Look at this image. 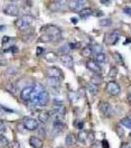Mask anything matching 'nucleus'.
<instances>
[{
  "label": "nucleus",
  "mask_w": 131,
  "mask_h": 148,
  "mask_svg": "<svg viewBox=\"0 0 131 148\" xmlns=\"http://www.w3.org/2000/svg\"><path fill=\"white\" fill-rule=\"evenodd\" d=\"M34 18L30 15H24L21 18H19L18 20H16L15 25L20 31H26L30 27V25L33 23Z\"/></svg>",
  "instance_id": "nucleus-1"
},
{
  "label": "nucleus",
  "mask_w": 131,
  "mask_h": 148,
  "mask_svg": "<svg viewBox=\"0 0 131 148\" xmlns=\"http://www.w3.org/2000/svg\"><path fill=\"white\" fill-rule=\"evenodd\" d=\"M119 38L120 34L118 31H111L104 36V44L108 45V46H113L119 40Z\"/></svg>",
  "instance_id": "nucleus-2"
},
{
  "label": "nucleus",
  "mask_w": 131,
  "mask_h": 148,
  "mask_svg": "<svg viewBox=\"0 0 131 148\" xmlns=\"http://www.w3.org/2000/svg\"><path fill=\"white\" fill-rule=\"evenodd\" d=\"M44 34L49 36L52 40H57L61 37V31L56 26H47L44 28Z\"/></svg>",
  "instance_id": "nucleus-3"
},
{
  "label": "nucleus",
  "mask_w": 131,
  "mask_h": 148,
  "mask_svg": "<svg viewBox=\"0 0 131 148\" xmlns=\"http://www.w3.org/2000/svg\"><path fill=\"white\" fill-rule=\"evenodd\" d=\"M106 92L111 96H117L120 93V86L115 81H109L106 86Z\"/></svg>",
  "instance_id": "nucleus-4"
},
{
  "label": "nucleus",
  "mask_w": 131,
  "mask_h": 148,
  "mask_svg": "<svg viewBox=\"0 0 131 148\" xmlns=\"http://www.w3.org/2000/svg\"><path fill=\"white\" fill-rule=\"evenodd\" d=\"M46 74L47 75V77H52V78H58V79H62L64 77L63 72L61 69H59L56 66H50V67L46 68Z\"/></svg>",
  "instance_id": "nucleus-5"
},
{
  "label": "nucleus",
  "mask_w": 131,
  "mask_h": 148,
  "mask_svg": "<svg viewBox=\"0 0 131 148\" xmlns=\"http://www.w3.org/2000/svg\"><path fill=\"white\" fill-rule=\"evenodd\" d=\"M23 125H24V127H25V130H27L29 131H34L39 127V123H38L37 120H35V119L27 118L24 120Z\"/></svg>",
  "instance_id": "nucleus-6"
},
{
  "label": "nucleus",
  "mask_w": 131,
  "mask_h": 148,
  "mask_svg": "<svg viewBox=\"0 0 131 148\" xmlns=\"http://www.w3.org/2000/svg\"><path fill=\"white\" fill-rule=\"evenodd\" d=\"M99 110L104 116H111V114H113V108H111V104L108 102H100Z\"/></svg>",
  "instance_id": "nucleus-7"
},
{
  "label": "nucleus",
  "mask_w": 131,
  "mask_h": 148,
  "mask_svg": "<svg viewBox=\"0 0 131 148\" xmlns=\"http://www.w3.org/2000/svg\"><path fill=\"white\" fill-rule=\"evenodd\" d=\"M86 2L82 0H71L68 2V7L73 12H80L82 9H84V5Z\"/></svg>",
  "instance_id": "nucleus-8"
},
{
  "label": "nucleus",
  "mask_w": 131,
  "mask_h": 148,
  "mask_svg": "<svg viewBox=\"0 0 131 148\" xmlns=\"http://www.w3.org/2000/svg\"><path fill=\"white\" fill-rule=\"evenodd\" d=\"M61 63L63 64L65 67H67L69 69H73L74 67V59L70 54H65V56H60L59 57Z\"/></svg>",
  "instance_id": "nucleus-9"
},
{
  "label": "nucleus",
  "mask_w": 131,
  "mask_h": 148,
  "mask_svg": "<svg viewBox=\"0 0 131 148\" xmlns=\"http://www.w3.org/2000/svg\"><path fill=\"white\" fill-rule=\"evenodd\" d=\"M63 127H64V123L60 120V118H56L53 121V125H52L51 133H53V135H57L58 133L61 132Z\"/></svg>",
  "instance_id": "nucleus-10"
},
{
  "label": "nucleus",
  "mask_w": 131,
  "mask_h": 148,
  "mask_svg": "<svg viewBox=\"0 0 131 148\" xmlns=\"http://www.w3.org/2000/svg\"><path fill=\"white\" fill-rule=\"evenodd\" d=\"M86 67L96 74H100L102 71V67L100 66V64H98L96 61L92 60V59H90V60H88L86 62Z\"/></svg>",
  "instance_id": "nucleus-11"
},
{
  "label": "nucleus",
  "mask_w": 131,
  "mask_h": 148,
  "mask_svg": "<svg viewBox=\"0 0 131 148\" xmlns=\"http://www.w3.org/2000/svg\"><path fill=\"white\" fill-rule=\"evenodd\" d=\"M33 92H34V86H27V87H25L22 91H21V94H20L21 99L24 100V101L30 100Z\"/></svg>",
  "instance_id": "nucleus-12"
},
{
  "label": "nucleus",
  "mask_w": 131,
  "mask_h": 148,
  "mask_svg": "<svg viewBox=\"0 0 131 148\" xmlns=\"http://www.w3.org/2000/svg\"><path fill=\"white\" fill-rule=\"evenodd\" d=\"M4 13L8 16L15 17V16H18V14H19V8L15 4H8V5L4 8Z\"/></svg>",
  "instance_id": "nucleus-13"
},
{
  "label": "nucleus",
  "mask_w": 131,
  "mask_h": 148,
  "mask_svg": "<svg viewBox=\"0 0 131 148\" xmlns=\"http://www.w3.org/2000/svg\"><path fill=\"white\" fill-rule=\"evenodd\" d=\"M29 143L33 148H42V146H44L42 140L37 136H31L29 138Z\"/></svg>",
  "instance_id": "nucleus-14"
},
{
  "label": "nucleus",
  "mask_w": 131,
  "mask_h": 148,
  "mask_svg": "<svg viewBox=\"0 0 131 148\" xmlns=\"http://www.w3.org/2000/svg\"><path fill=\"white\" fill-rule=\"evenodd\" d=\"M64 3H65L64 1H52L49 3L48 9L52 12H58L63 8Z\"/></svg>",
  "instance_id": "nucleus-15"
},
{
  "label": "nucleus",
  "mask_w": 131,
  "mask_h": 148,
  "mask_svg": "<svg viewBox=\"0 0 131 148\" xmlns=\"http://www.w3.org/2000/svg\"><path fill=\"white\" fill-rule=\"evenodd\" d=\"M49 102V95L46 91L42 92L40 94L39 97V103H38V106H46L47 103Z\"/></svg>",
  "instance_id": "nucleus-16"
},
{
  "label": "nucleus",
  "mask_w": 131,
  "mask_h": 148,
  "mask_svg": "<svg viewBox=\"0 0 131 148\" xmlns=\"http://www.w3.org/2000/svg\"><path fill=\"white\" fill-rule=\"evenodd\" d=\"M58 58H59L58 56L53 51H48L44 54V59H46V61H47V62H49V63L56 62V61L58 60Z\"/></svg>",
  "instance_id": "nucleus-17"
},
{
  "label": "nucleus",
  "mask_w": 131,
  "mask_h": 148,
  "mask_svg": "<svg viewBox=\"0 0 131 148\" xmlns=\"http://www.w3.org/2000/svg\"><path fill=\"white\" fill-rule=\"evenodd\" d=\"M46 83H47V85L50 86L51 88H58L61 84V81H60V79H58V78L47 77Z\"/></svg>",
  "instance_id": "nucleus-18"
},
{
  "label": "nucleus",
  "mask_w": 131,
  "mask_h": 148,
  "mask_svg": "<svg viewBox=\"0 0 131 148\" xmlns=\"http://www.w3.org/2000/svg\"><path fill=\"white\" fill-rule=\"evenodd\" d=\"M49 118H50V116H49V113H47V112L42 111L39 114V121L42 123H47L49 120Z\"/></svg>",
  "instance_id": "nucleus-19"
},
{
  "label": "nucleus",
  "mask_w": 131,
  "mask_h": 148,
  "mask_svg": "<svg viewBox=\"0 0 131 148\" xmlns=\"http://www.w3.org/2000/svg\"><path fill=\"white\" fill-rule=\"evenodd\" d=\"M102 81H103V78L100 74H95L91 77V84L95 85V86H99L102 84Z\"/></svg>",
  "instance_id": "nucleus-20"
},
{
  "label": "nucleus",
  "mask_w": 131,
  "mask_h": 148,
  "mask_svg": "<svg viewBox=\"0 0 131 148\" xmlns=\"http://www.w3.org/2000/svg\"><path fill=\"white\" fill-rule=\"evenodd\" d=\"M92 13H93L92 9L89 8V7H87V8L82 9V10L79 12V15H80V17L82 19H86V18L89 17V16H91Z\"/></svg>",
  "instance_id": "nucleus-21"
},
{
  "label": "nucleus",
  "mask_w": 131,
  "mask_h": 148,
  "mask_svg": "<svg viewBox=\"0 0 131 148\" xmlns=\"http://www.w3.org/2000/svg\"><path fill=\"white\" fill-rule=\"evenodd\" d=\"M87 90L89 91V93L93 96H96V95L99 93V88H98V86H95L91 84V83H89V84L87 85Z\"/></svg>",
  "instance_id": "nucleus-22"
},
{
  "label": "nucleus",
  "mask_w": 131,
  "mask_h": 148,
  "mask_svg": "<svg viewBox=\"0 0 131 148\" xmlns=\"http://www.w3.org/2000/svg\"><path fill=\"white\" fill-rule=\"evenodd\" d=\"M87 137H88V132L85 130H81L79 132H78V135H77V139L78 141L80 142H85L87 140Z\"/></svg>",
  "instance_id": "nucleus-23"
},
{
  "label": "nucleus",
  "mask_w": 131,
  "mask_h": 148,
  "mask_svg": "<svg viewBox=\"0 0 131 148\" xmlns=\"http://www.w3.org/2000/svg\"><path fill=\"white\" fill-rule=\"evenodd\" d=\"M92 52L93 53H96V54H100V53H103V47L99 44H94L91 47Z\"/></svg>",
  "instance_id": "nucleus-24"
},
{
  "label": "nucleus",
  "mask_w": 131,
  "mask_h": 148,
  "mask_svg": "<svg viewBox=\"0 0 131 148\" xmlns=\"http://www.w3.org/2000/svg\"><path fill=\"white\" fill-rule=\"evenodd\" d=\"M75 142V138H74V135L69 133V134L66 135V138H65V144L67 146H72Z\"/></svg>",
  "instance_id": "nucleus-25"
},
{
  "label": "nucleus",
  "mask_w": 131,
  "mask_h": 148,
  "mask_svg": "<svg viewBox=\"0 0 131 148\" xmlns=\"http://www.w3.org/2000/svg\"><path fill=\"white\" fill-rule=\"evenodd\" d=\"M5 88H6L7 91H8L9 93H11V94H13V95H15L16 93H17V87H16L13 83H8V84H6Z\"/></svg>",
  "instance_id": "nucleus-26"
},
{
  "label": "nucleus",
  "mask_w": 131,
  "mask_h": 148,
  "mask_svg": "<svg viewBox=\"0 0 131 148\" xmlns=\"http://www.w3.org/2000/svg\"><path fill=\"white\" fill-rule=\"evenodd\" d=\"M95 61L98 64H102L106 62V56L104 53H100V54H96L95 56Z\"/></svg>",
  "instance_id": "nucleus-27"
},
{
  "label": "nucleus",
  "mask_w": 131,
  "mask_h": 148,
  "mask_svg": "<svg viewBox=\"0 0 131 148\" xmlns=\"http://www.w3.org/2000/svg\"><path fill=\"white\" fill-rule=\"evenodd\" d=\"M99 24H100V26H102V27H111V24H113V21H111L109 18L102 19V20H100Z\"/></svg>",
  "instance_id": "nucleus-28"
},
{
  "label": "nucleus",
  "mask_w": 131,
  "mask_h": 148,
  "mask_svg": "<svg viewBox=\"0 0 131 148\" xmlns=\"http://www.w3.org/2000/svg\"><path fill=\"white\" fill-rule=\"evenodd\" d=\"M120 125L125 126V127L131 130V119L130 118H124L120 121Z\"/></svg>",
  "instance_id": "nucleus-29"
},
{
  "label": "nucleus",
  "mask_w": 131,
  "mask_h": 148,
  "mask_svg": "<svg viewBox=\"0 0 131 148\" xmlns=\"http://www.w3.org/2000/svg\"><path fill=\"white\" fill-rule=\"evenodd\" d=\"M82 56H84V57H91V56H92V49H91V47H84V49H82Z\"/></svg>",
  "instance_id": "nucleus-30"
},
{
  "label": "nucleus",
  "mask_w": 131,
  "mask_h": 148,
  "mask_svg": "<svg viewBox=\"0 0 131 148\" xmlns=\"http://www.w3.org/2000/svg\"><path fill=\"white\" fill-rule=\"evenodd\" d=\"M115 132H116V134H117L120 138L124 137L125 132H124V130H123V127L121 125H117L115 126Z\"/></svg>",
  "instance_id": "nucleus-31"
},
{
  "label": "nucleus",
  "mask_w": 131,
  "mask_h": 148,
  "mask_svg": "<svg viewBox=\"0 0 131 148\" xmlns=\"http://www.w3.org/2000/svg\"><path fill=\"white\" fill-rule=\"evenodd\" d=\"M113 58H114V61H115L117 64H123V57L120 53H118V52H114Z\"/></svg>",
  "instance_id": "nucleus-32"
},
{
  "label": "nucleus",
  "mask_w": 131,
  "mask_h": 148,
  "mask_svg": "<svg viewBox=\"0 0 131 148\" xmlns=\"http://www.w3.org/2000/svg\"><path fill=\"white\" fill-rule=\"evenodd\" d=\"M9 145V140L7 139L6 136L0 134V146L1 147H6Z\"/></svg>",
  "instance_id": "nucleus-33"
},
{
  "label": "nucleus",
  "mask_w": 131,
  "mask_h": 148,
  "mask_svg": "<svg viewBox=\"0 0 131 148\" xmlns=\"http://www.w3.org/2000/svg\"><path fill=\"white\" fill-rule=\"evenodd\" d=\"M117 72H118L117 67H116V66H111V70H109V72H108V76L109 77H115Z\"/></svg>",
  "instance_id": "nucleus-34"
},
{
  "label": "nucleus",
  "mask_w": 131,
  "mask_h": 148,
  "mask_svg": "<svg viewBox=\"0 0 131 148\" xmlns=\"http://www.w3.org/2000/svg\"><path fill=\"white\" fill-rule=\"evenodd\" d=\"M51 38L49 36H47L46 34H44L40 36V42H51Z\"/></svg>",
  "instance_id": "nucleus-35"
},
{
  "label": "nucleus",
  "mask_w": 131,
  "mask_h": 148,
  "mask_svg": "<svg viewBox=\"0 0 131 148\" xmlns=\"http://www.w3.org/2000/svg\"><path fill=\"white\" fill-rule=\"evenodd\" d=\"M68 51H69V47L68 46H63L58 49V51L61 52V56H65V54H68Z\"/></svg>",
  "instance_id": "nucleus-36"
},
{
  "label": "nucleus",
  "mask_w": 131,
  "mask_h": 148,
  "mask_svg": "<svg viewBox=\"0 0 131 148\" xmlns=\"http://www.w3.org/2000/svg\"><path fill=\"white\" fill-rule=\"evenodd\" d=\"M69 49H79L81 47V42H70V44L68 45Z\"/></svg>",
  "instance_id": "nucleus-37"
},
{
  "label": "nucleus",
  "mask_w": 131,
  "mask_h": 148,
  "mask_svg": "<svg viewBox=\"0 0 131 148\" xmlns=\"http://www.w3.org/2000/svg\"><path fill=\"white\" fill-rule=\"evenodd\" d=\"M92 15L94 16V17H103L104 16V12L103 11H101V10H96V11H94L92 13Z\"/></svg>",
  "instance_id": "nucleus-38"
},
{
  "label": "nucleus",
  "mask_w": 131,
  "mask_h": 148,
  "mask_svg": "<svg viewBox=\"0 0 131 148\" xmlns=\"http://www.w3.org/2000/svg\"><path fill=\"white\" fill-rule=\"evenodd\" d=\"M44 47H37V49H35V54H37L38 56H42V54H44Z\"/></svg>",
  "instance_id": "nucleus-39"
},
{
  "label": "nucleus",
  "mask_w": 131,
  "mask_h": 148,
  "mask_svg": "<svg viewBox=\"0 0 131 148\" xmlns=\"http://www.w3.org/2000/svg\"><path fill=\"white\" fill-rule=\"evenodd\" d=\"M37 130H39V133L40 135H42V137H46V130H44L42 126H39V127L37 128Z\"/></svg>",
  "instance_id": "nucleus-40"
},
{
  "label": "nucleus",
  "mask_w": 131,
  "mask_h": 148,
  "mask_svg": "<svg viewBox=\"0 0 131 148\" xmlns=\"http://www.w3.org/2000/svg\"><path fill=\"white\" fill-rule=\"evenodd\" d=\"M9 147L10 148H21L20 143L17 141H13L12 143H9Z\"/></svg>",
  "instance_id": "nucleus-41"
},
{
  "label": "nucleus",
  "mask_w": 131,
  "mask_h": 148,
  "mask_svg": "<svg viewBox=\"0 0 131 148\" xmlns=\"http://www.w3.org/2000/svg\"><path fill=\"white\" fill-rule=\"evenodd\" d=\"M4 131H6V125L3 121L0 120V132H4Z\"/></svg>",
  "instance_id": "nucleus-42"
},
{
  "label": "nucleus",
  "mask_w": 131,
  "mask_h": 148,
  "mask_svg": "<svg viewBox=\"0 0 131 148\" xmlns=\"http://www.w3.org/2000/svg\"><path fill=\"white\" fill-rule=\"evenodd\" d=\"M122 12L124 14H126V15L131 16V8L130 7H124V8L122 9Z\"/></svg>",
  "instance_id": "nucleus-43"
},
{
  "label": "nucleus",
  "mask_w": 131,
  "mask_h": 148,
  "mask_svg": "<svg viewBox=\"0 0 131 148\" xmlns=\"http://www.w3.org/2000/svg\"><path fill=\"white\" fill-rule=\"evenodd\" d=\"M78 123H74V125L77 126V127L80 128V130H82L83 125H84V123H83V121H78Z\"/></svg>",
  "instance_id": "nucleus-44"
},
{
  "label": "nucleus",
  "mask_w": 131,
  "mask_h": 148,
  "mask_svg": "<svg viewBox=\"0 0 131 148\" xmlns=\"http://www.w3.org/2000/svg\"><path fill=\"white\" fill-rule=\"evenodd\" d=\"M121 148H131V142L123 143V144L121 145Z\"/></svg>",
  "instance_id": "nucleus-45"
},
{
  "label": "nucleus",
  "mask_w": 131,
  "mask_h": 148,
  "mask_svg": "<svg viewBox=\"0 0 131 148\" xmlns=\"http://www.w3.org/2000/svg\"><path fill=\"white\" fill-rule=\"evenodd\" d=\"M102 145H103V148H108V142L106 141V139L103 140V142H102Z\"/></svg>",
  "instance_id": "nucleus-46"
},
{
  "label": "nucleus",
  "mask_w": 131,
  "mask_h": 148,
  "mask_svg": "<svg viewBox=\"0 0 131 148\" xmlns=\"http://www.w3.org/2000/svg\"><path fill=\"white\" fill-rule=\"evenodd\" d=\"M101 3L104 4V5H106V6H108V5L111 4V1H104V0H101Z\"/></svg>",
  "instance_id": "nucleus-47"
},
{
  "label": "nucleus",
  "mask_w": 131,
  "mask_h": 148,
  "mask_svg": "<svg viewBox=\"0 0 131 148\" xmlns=\"http://www.w3.org/2000/svg\"><path fill=\"white\" fill-rule=\"evenodd\" d=\"M9 40L8 37H4L3 40H2V44H7V40Z\"/></svg>",
  "instance_id": "nucleus-48"
},
{
  "label": "nucleus",
  "mask_w": 131,
  "mask_h": 148,
  "mask_svg": "<svg viewBox=\"0 0 131 148\" xmlns=\"http://www.w3.org/2000/svg\"><path fill=\"white\" fill-rule=\"evenodd\" d=\"M71 22L73 24H77L78 23V19L77 18H71Z\"/></svg>",
  "instance_id": "nucleus-49"
},
{
  "label": "nucleus",
  "mask_w": 131,
  "mask_h": 148,
  "mask_svg": "<svg viewBox=\"0 0 131 148\" xmlns=\"http://www.w3.org/2000/svg\"><path fill=\"white\" fill-rule=\"evenodd\" d=\"M6 27L5 26H0V31H2V30H4V29H5Z\"/></svg>",
  "instance_id": "nucleus-50"
},
{
  "label": "nucleus",
  "mask_w": 131,
  "mask_h": 148,
  "mask_svg": "<svg viewBox=\"0 0 131 148\" xmlns=\"http://www.w3.org/2000/svg\"><path fill=\"white\" fill-rule=\"evenodd\" d=\"M127 99H128V102H129L130 104H131V95H129V96H128Z\"/></svg>",
  "instance_id": "nucleus-51"
},
{
  "label": "nucleus",
  "mask_w": 131,
  "mask_h": 148,
  "mask_svg": "<svg viewBox=\"0 0 131 148\" xmlns=\"http://www.w3.org/2000/svg\"><path fill=\"white\" fill-rule=\"evenodd\" d=\"M128 91H129L130 95H131V86H129V88H128Z\"/></svg>",
  "instance_id": "nucleus-52"
},
{
  "label": "nucleus",
  "mask_w": 131,
  "mask_h": 148,
  "mask_svg": "<svg viewBox=\"0 0 131 148\" xmlns=\"http://www.w3.org/2000/svg\"><path fill=\"white\" fill-rule=\"evenodd\" d=\"M58 148H63V147H58Z\"/></svg>",
  "instance_id": "nucleus-53"
}]
</instances>
